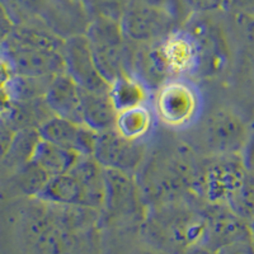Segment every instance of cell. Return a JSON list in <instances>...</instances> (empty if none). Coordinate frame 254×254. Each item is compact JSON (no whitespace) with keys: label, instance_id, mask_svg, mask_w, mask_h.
<instances>
[{"label":"cell","instance_id":"7a4b0ae2","mask_svg":"<svg viewBox=\"0 0 254 254\" xmlns=\"http://www.w3.org/2000/svg\"><path fill=\"white\" fill-rule=\"evenodd\" d=\"M197 197L188 196L160 205L149 206L142 231L149 242L167 253H183L206 238L203 206L194 203Z\"/></svg>","mask_w":254,"mask_h":254},{"label":"cell","instance_id":"277c9868","mask_svg":"<svg viewBox=\"0 0 254 254\" xmlns=\"http://www.w3.org/2000/svg\"><path fill=\"white\" fill-rule=\"evenodd\" d=\"M104 190V168L93 156H81L70 171L52 176L35 198L54 205L102 210Z\"/></svg>","mask_w":254,"mask_h":254},{"label":"cell","instance_id":"7c38bea8","mask_svg":"<svg viewBox=\"0 0 254 254\" xmlns=\"http://www.w3.org/2000/svg\"><path fill=\"white\" fill-rule=\"evenodd\" d=\"M65 71L80 85L90 92H110L111 83L104 78L95 63L87 35H75L65 40L64 47Z\"/></svg>","mask_w":254,"mask_h":254},{"label":"cell","instance_id":"d6986e66","mask_svg":"<svg viewBox=\"0 0 254 254\" xmlns=\"http://www.w3.org/2000/svg\"><path fill=\"white\" fill-rule=\"evenodd\" d=\"M117 113L110 92H90L83 89L81 119L84 125L97 132L112 130L115 128Z\"/></svg>","mask_w":254,"mask_h":254},{"label":"cell","instance_id":"ac0fdd59","mask_svg":"<svg viewBox=\"0 0 254 254\" xmlns=\"http://www.w3.org/2000/svg\"><path fill=\"white\" fill-rule=\"evenodd\" d=\"M158 122L153 103L142 104L117 113L115 130L126 139L147 144L153 139Z\"/></svg>","mask_w":254,"mask_h":254},{"label":"cell","instance_id":"e0dca14e","mask_svg":"<svg viewBox=\"0 0 254 254\" xmlns=\"http://www.w3.org/2000/svg\"><path fill=\"white\" fill-rule=\"evenodd\" d=\"M206 215V239L222 247L249 237L246 220L242 219L228 205H203Z\"/></svg>","mask_w":254,"mask_h":254},{"label":"cell","instance_id":"83f0119b","mask_svg":"<svg viewBox=\"0 0 254 254\" xmlns=\"http://www.w3.org/2000/svg\"><path fill=\"white\" fill-rule=\"evenodd\" d=\"M190 10L196 12H211L222 5L224 0H185Z\"/></svg>","mask_w":254,"mask_h":254},{"label":"cell","instance_id":"5b68a950","mask_svg":"<svg viewBox=\"0 0 254 254\" xmlns=\"http://www.w3.org/2000/svg\"><path fill=\"white\" fill-rule=\"evenodd\" d=\"M15 26L50 29L64 40L87 32L90 15L79 0H1Z\"/></svg>","mask_w":254,"mask_h":254},{"label":"cell","instance_id":"603a6c76","mask_svg":"<svg viewBox=\"0 0 254 254\" xmlns=\"http://www.w3.org/2000/svg\"><path fill=\"white\" fill-rule=\"evenodd\" d=\"M229 207L234 211L235 214L239 215L242 219L253 220L254 217V172L249 171L246 181L238 190L230 202L228 203Z\"/></svg>","mask_w":254,"mask_h":254},{"label":"cell","instance_id":"9a60e30c","mask_svg":"<svg viewBox=\"0 0 254 254\" xmlns=\"http://www.w3.org/2000/svg\"><path fill=\"white\" fill-rule=\"evenodd\" d=\"M38 133L42 140L76 151L84 156H93L99 135V132L87 125L78 124L55 115L38 127Z\"/></svg>","mask_w":254,"mask_h":254},{"label":"cell","instance_id":"8992f818","mask_svg":"<svg viewBox=\"0 0 254 254\" xmlns=\"http://www.w3.org/2000/svg\"><path fill=\"white\" fill-rule=\"evenodd\" d=\"M249 171L242 154H208L198 158L193 194L202 202L228 205Z\"/></svg>","mask_w":254,"mask_h":254},{"label":"cell","instance_id":"ffe728a7","mask_svg":"<svg viewBox=\"0 0 254 254\" xmlns=\"http://www.w3.org/2000/svg\"><path fill=\"white\" fill-rule=\"evenodd\" d=\"M110 95L117 112L153 103L154 97L141 79L127 71L111 83Z\"/></svg>","mask_w":254,"mask_h":254},{"label":"cell","instance_id":"f546056e","mask_svg":"<svg viewBox=\"0 0 254 254\" xmlns=\"http://www.w3.org/2000/svg\"><path fill=\"white\" fill-rule=\"evenodd\" d=\"M140 254H160V253H156V252H150V251H145V252H141Z\"/></svg>","mask_w":254,"mask_h":254},{"label":"cell","instance_id":"d4e9b609","mask_svg":"<svg viewBox=\"0 0 254 254\" xmlns=\"http://www.w3.org/2000/svg\"><path fill=\"white\" fill-rule=\"evenodd\" d=\"M18 131V127L9 117L8 113L0 115V160L5 159L8 155Z\"/></svg>","mask_w":254,"mask_h":254},{"label":"cell","instance_id":"3957f363","mask_svg":"<svg viewBox=\"0 0 254 254\" xmlns=\"http://www.w3.org/2000/svg\"><path fill=\"white\" fill-rule=\"evenodd\" d=\"M65 40L50 29L36 26H15L0 47V56L18 76L52 78L65 71Z\"/></svg>","mask_w":254,"mask_h":254},{"label":"cell","instance_id":"4316f807","mask_svg":"<svg viewBox=\"0 0 254 254\" xmlns=\"http://www.w3.org/2000/svg\"><path fill=\"white\" fill-rule=\"evenodd\" d=\"M15 23L12 19L10 14H9L8 9L3 4V1L0 0V47L3 46V44L9 38V36L12 35V32L14 31Z\"/></svg>","mask_w":254,"mask_h":254},{"label":"cell","instance_id":"ba28073f","mask_svg":"<svg viewBox=\"0 0 254 254\" xmlns=\"http://www.w3.org/2000/svg\"><path fill=\"white\" fill-rule=\"evenodd\" d=\"M95 63L110 83L126 72L127 37L121 22L104 17L90 18L85 32Z\"/></svg>","mask_w":254,"mask_h":254},{"label":"cell","instance_id":"30bf717a","mask_svg":"<svg viewBox=\"0 0 254 254\" xmlns=\"http://www.w3.org/2000/svg\"><path fill=\"white\" fill-rule=\"evenodd\" d=\"M251 137V127L233 111L211 113L203 125L202 140L208 154H244Z\"/></svg>","mask_w":254,"mask_h":254},{"label":"cell","instance_id":"cb8c5ba5","mask_svg":"<svg viewBox=\"0 0 254 254\" xmlns=\"http://www.w3.org/2000/svg\"><path fill=\"white\" fill-rule=\"evenodd\" d=\"M132 0H87L84 5L90 18L104 17L121 22Z\"/></svg>","mask_w":254,"mask_h":254},{"label":"cell","instance_id":"1f68e13d","mask_svg":"<svg viewBox=\"0 0 254 254\" xmlns=\"http://www.w3.org/2000/svg\"><path fill=\"white\" fill-rule=\"evenodd\" d=\"M79 1H81V3L84 4V3H85V1H87V0H79Z\"/></svg>","mask_w":254,"mask_h":254},{"label":"cell","instance_id":"7402d4cb","mask_svg":"<svg viewBox=\"0 0 254 254\" xmlns=\"http://www.w3.org/2000/svg\"><path fill=\"white\" fill-rule=\"evenodd\" d=\"M17 74L8 61L0 56V115L10 112L17 102Z\"/></svg>","mask_w":254,"mask_h":254},{"label":"cell","instance_id":"5bb4252c","mask_svg":"<svg viewBox=\"0 0 254 254\" xmlns=\"http://www.w3.org/2000/svg\"><path fill=\"white\" fill-rule=\"evenodd\" d=\"M163 59L172 78H190L202 65L198 41L186 29H176L159 41Z\"/></svg>","mask_w":254,"mask_h":254},{"label":"cell","instance_id":"4fadbf2b","mask_svg":"<svg viewBox=\"0 0 254 254\" xmlns=\"http://www.w3.org/2000/svg\"><path fill=\"white\" fill-rule=\"evenodd\" d=\"M104 183L106 190L102 210L113 216H128L137 212L146 214L147 206L135 174L104 169Z\"/></svg>","mask_w":254,"mask_h":254},{"label":"cell","instance_id":"52a82bcc","mask_svg":"<svg viewBox=\"0 0 254 254\" xmlns=\"http://www.w3.org/2000/svg\"><path fill=\"white\" fill-rule=\"evenodd\" d=\"M153 107L158 121L167 128L185 131L202 115L203 98L190 78H172L155 90Z\"/></svg>","mask_w":254,"mask_h":254},{"label":"cell","instance_id":"484cf974","mask_svg":"<svg viewBox=\"0 0 254 254\" xmlns=\"http://www.w3.org/2000/svg\"><path fill=\"white\" fill-rule=\"evenodd\" d=\"M145 3L150 4V5L158 6L160 9H164L168 13H171L178 24L181 26L187 20L188 14H190V9L186 4L185 0H142Z\"/></svg>","mask_w":254,"mask_h":254},{"label":"cell","instance_id":"f1b7e54d","mask_svg":"<svg viewBox=\"0 0 254 254\" xmlns=\"http://www.w3.org/2000/svg\"><path fill=\"white\" fill-rule=\"evenodd\" d=\"M186 254H216V253H214V252L210 251V249L194 248V249H192V251H190L188 253H186Z\"/></svg>","mask_w":254,"mask_h":254},{"label":"cell","instance_id":"44dd1931","mask_svg":"<svg viewBox=\"0 0 254 254\" xmlns=\"http://www.w3.org/2000/svg\"><path fill=\"white\" fill-rule=\"evenodd\" d=\"M81 156L84 155L40 139L31 156V162L37 164L42 171L52 177L70 171L75 167Z\"/></svg>","mask_w":254,"mask_h":254},{"label":"cell","instance_id":"6da1fadb","mask_svg":"<svg viewBox=\"0 0 254 254\" xmlns=\"http://www.w3.org/2000/svg\"><path fill=\"white\" fill-rule=\"evenodd\" d=\"M197 159L187 145H167L147 153L135 174L147 207L193 196Z\"/></svg>","mask_w":254,"mask_h":254},{"label":"cell","instance_id":"8fae6325","mask_svg":"<svg viewBox=\"0 0 254 254\" xmlns=\"http://www.w3.org/2000/svg\"><path fill=\"white\" fill-rule=\"evenodd\" d=\"M146 142L126 139L115 128L99 132L93 158L104 168L136 174L146 159Z\"/></svg>","mask_w":254,"mask_h":254},{"label":"cell","instance_id":"4dcf8cb0","mask_svg":"<svg viewBox=\"0 0 254 254\" xmlns=\"http://www.w3.org/2000/svg\"><path fill=\"white\" fill-rule=\"evenodd\" d=\"M252 229H253V235H254V217L253 220H252Z\"/></svg>","mask_w":254,"mask_h":254},{"label":"cell","instance_id":"9c48e42d","mask_svg":"<svg viewBox=\"0 0 254 254\" xmlns=\"http://www.w3.org/2000/svg\"><path fill=\"white\" fill-rule=\"evenodd\" d=\"M125 36L136 44H156L178 29L176 18L164 9L132 0L121 19Z\"/></svg>","mask_w":254,"mask_h":254},{"label":"cell","instance_id":"2e32d148","mask_svg":"<svg viewBox=\"0 0 254 254\" xmlns=\"http://www.w3.org/2000/svg\"><path fill=\"white\" fill-rule=\"evenodd\" d=\"M81 98L83 89L66 71L56 74L45 93V101L54 115L78 124H83Z\"/></svg>","mask_w":254,"mask_h":254}]
</instances>
